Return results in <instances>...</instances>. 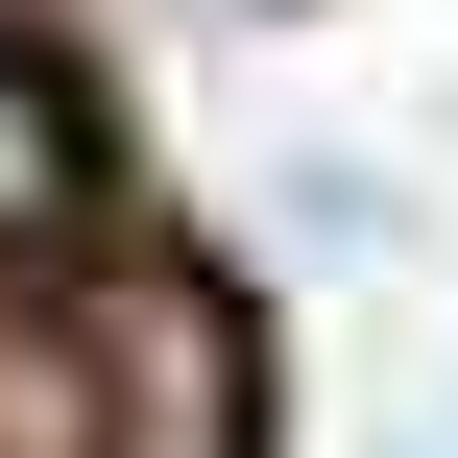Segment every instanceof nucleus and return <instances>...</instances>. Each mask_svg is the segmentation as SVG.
<instances>
[{
    "label": "nucleus",
    "mask_w": 458,
    "mask_h": 458,
    "mask_svg": "<svg viewBox=\"0 0 458 458\" xmlns=\"http://www.w3.org/2000/svg\"><path fill=\"white\" fill-rule=\"evenodd\" d=\"M72 193H97V121H72V72L0 24V266H24V242H72Z\"/></svg>",
    "instance_id": "f03ea898"
},
{
    "label": "nucleus",
    "mask_w": 458,
    "mask_h": 458,
    "mask_svg": "<svg viewBox=\"0 0 458 458\" xmlns=\"http://www.w3.org/2000/svg\"><path fill=\"white\" fill-rule=\"evenodd\" d=\"M0 458H121V314L0 290Z\"/></svg>",
    "instance_id": "f257e3e1"
}]
</instances>
